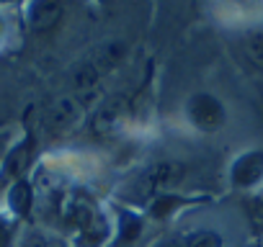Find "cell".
I'll return each instance as SVG.
<instances>
[{
	"mask_svg": "<svg viewBox=\"0 0 263 247\" xmlns=\"http://www.w3.org/2000/svg\"><path fill=\"white\" fill-rule=\"evenodd\" d=\"M83 113H85V103L78 95H60L44 108V123L57 134L72 132L83 121Z\"/></svg>",
	"mask_w": 263,
	"mask_h": 247,
	"instance_id": "1",
	"label": "cell"
},
{
	"mask_svg": "<svg viewBox=\"0 0 263 247\" xmlns=\"http://www.w3.org/2000/svg\"><path fill=\"white\" fill-rule=\"evenodd\" d=\"M186 111H189V118L191 123L199 129V132H217L222 123H224V108L222 103L209 95V93H196L189 98L186 103Z\"/></svg>",
	"mask_w": 263,
	"mask_h": 247,
	"instance_id": "2",
	"label": "cell"
},
{
	"mask_svg": "<svg viewBox=\"0 0 263 247\" xmlns=\"http://www.w3.org/2000/svg\"><path fill=\"white\" fill-rule=\"evenodd\" d=\"M183 173H186V168L181 162L165 160V162H155L153 168H147L140 183H142L145 193H168L183 178Z\"/></svg>",
	"mask_w": 263,
	"mask_h": 247,
	"instance_id": "3",
	"label": "cell"
},
{
	"mask_svg": "<svg viewBox=\"0 0 263 247\" xmlns=\"http://www.w3.org/2000/svg\"><path fill=\"white\" fill-rule=\"evenodd\" d=\"M263 178V152H248L232 165V183L250 188Z\"/></svg>",
	"mask_w": 263,
	"mask_h": 247,
	"instance_id": "4",
	"label": "cell"
},
{
	"mask_svg": "<svg viewBox=\"0 0 263 247\" xmlns=\"http://www.w3.org/2000/svg\"><path fill=\"white\" fill-rule=\"evenodd\" d=\"M124 111H126V103H124L121 98L106 100V103L96 111V116H93V129H96L98 134H111L114 129H119V123H121V118H124Z\"/></svg>",
	"mask_w": 263,
	"mask_h": 247,
	"instance_id": "5",
	"label": "cell"
},
{
	"mask_svg": "<svg viewBox=\"0 0 263 247\" xmlns=\"http://www.w3.org/2000/svg\"><path fill=\"white\" fill-rule=\"evenodd\" d=\"M65 6L54 3V0H42V3H34L29 11V24L34 31H49L52 26H57V21L62 18Z\"/></svg>",
	"mask_w": 263,
	"mask_h": 247,
	"instance_id": "6",
	"label": "cell"
},
{
	"mask_svg": "<svg viewBox=\"0 0 263 247\" xmlns=\"http://www.w3.org/2000/svg\"><path fill=\"white\" fill-rule=\"evenodd\" d=\"M34 145H31V139H26L24 145H18V147H13L11 150V155H8V160H6V173L8 175H21L26 168H29V162H31V150Z\"/></svg>",
	"mask_w": 263,
	"mask_h": 247,
	"instance_id": "7",
	"label": "cell"
},
{
	"mask_svg": "<svg viewBox=\"0 0 263 247\" xmlns=\"http://www.w3.org/2000/svg\"><path fill=\"white\" fill-rule=\"evenodd\" d=\"M31 188L24 183V180H18L13 188H11V196H8V201H11V209L18 214V216H26L29 211H31Z\"/></svg>",
	"mask_w": 263,
	"mask_h": 247,
	"instance_id": "8",
	"label": "cell"
},
{
	"mask_svg": "<svg viewBox=\"0 0 263 247\" xmlns=\"http://www.w3.org/2000/svg\"><path fill=\"white\" fill-rule=\"evenodd\" d=\"M245 54H248V59H250L253 67L263 70V29L250 31L245 36Z\"/></svg>",
	"mask_w": 263,
	"mask_h": 247,
	"instance_id": "9",
	"label": "cell"
},
{
	"mask_svg": "<svg viewBox=\"0 0 263 247\" xmlns=\"http://www.w3.org/2000/svg\"><path fill=\"white\" fill-rule=\"evenodd\" d=\"M189 247H222V237L212 229H204L189 237Z\"/></svg>",
	"mask_w": 263,
	"mask_h": 247,
	"instance_id": "10",
	"label": "cell"
},
{
	"mask_svg": "<svg viewBox=\"0 0 263 247\" xmlns=\"http://www.w3.org/2000/svg\"><path fill=\"white\" fill-rule=\"evenodd\" d=\"M173 206H178V198L171 196V193H163V196L153 203V216H168Z\"/></svg>",
	"mask_w": 263,
	"mask_h": 247,
	"instance_id": "11",
	"label": "cell"
},
{
	"mask_svg": "<svg viewBox=\"0 0 263 247\" xmlns=\"http://www.w3.org/2000/svg\"><path fill=\"white\" fill-rule=\"evenodd\" d=\"M248 214H250V221L255 229H263V201H250L248 203Z\"/></svg>",
	"mask_w": 263,
	"mask_h": 247,
	"instance_id": "12",
	"label": "cell"
},
{
	"mask_svg": "<svg viewBox=\"0 0 263 247\" xmlns=\"http://www.w3.org/2000/svg\"><path fill=\"white\" fill-rule=\"evenodd\" d=\"M8 239H11V229L3 219H0V247H8Z\"/></svg>",
	"mask_w": 263,
	"mask_h": 247,
	"instance_id": "13",
	"label": "cell"
},
{
	"mask_svg": "<svg viewBox=\"0 0 263 247\" xmlns=\"http://www.w3.org/2000/svg\"><path fill=\"white\" fill-rule=\"evenodd\" d=\"M168 247H189V237H176L168 242Z\"/></svg>",
	"mask_w": 263,
	"mask_h": 247,
	"instance_id": "14",
	"label": "cell"
},
{
	"mask_svg": "<svg viewBox=\"0 0 263 247\" xmlns=\"http://www.w3.org/2000/svg\"><path fill=\"white\" fill-rule=\"evenodd\" d=\"M26 247H47V242H44L42 237H31V239L26 242Z\"/></svg>",
	"mask_w": 263,
	"mask_h": 247,
	"instance_id": "15",
	"label": "cell"
},
{
	"mask_svg": "<svg viewBox=\"0 0 263 247\" xmlns=\"http://www.w3.org/2000/svg\"><path fill=\"white\" fill-rule=\"evenodd\" d=\"M47 247H65V244H62V242H49Z\"/></svg>",
	"mask_w": 263,
	"mask_h": 247,
	"instance_id": "16",
	"label": "cell"
}]
</instances>
